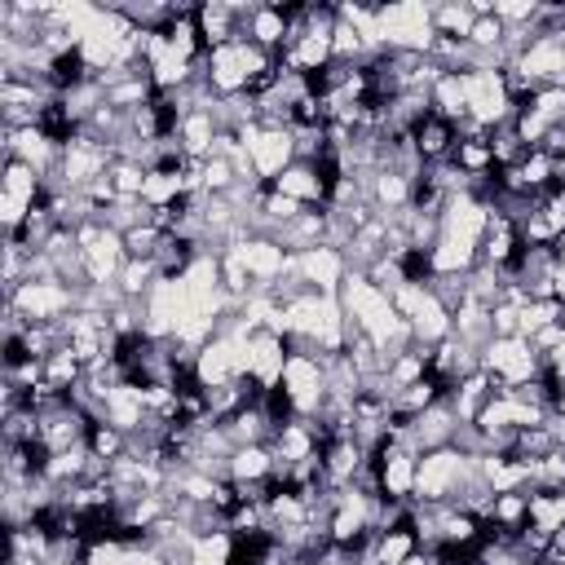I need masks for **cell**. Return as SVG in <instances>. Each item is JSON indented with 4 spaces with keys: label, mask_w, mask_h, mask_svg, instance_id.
Wrapping results in <instances>:
<instances>
[{
    "label": "cell",
    "mask_w": 565,
    "mask_h": 565,
    "mask_svg": "<svg viewBox=\"0 0 565 565\" xmlns=\"http://www.w3.org/2000/svg\"><path fill=\"white\" fill-rule=\"evenodd\" d=\"M477 477V455H463L455 446L419 455L415 468V503H455L463 486Z\"/></svg>",
    "instance_id": "cell-1"
},
{
    "label": "cell",
    "mask_w": 565,
    "mask_h": 565,
    "mask_svg": "<svg viewBox=\"0 0 565 565\" xmlns=\"http://www.w3.org/2000/svg\"><path fill=\"white\" fill-rule=\"evenodd\" d=\"M375 22H380V40L388 53H428L437 31H433V4L424 0H393V4H375Z\"/></svg>",
    "instance_id": "cell-2"
},
{
    "label": "cell",
    "mask_w": 565,
    "mask_h": 565,
    "mask_svg": "<svg viewBox=\"0 0 565 565\" xmlns=\"http://www.w3.org/2000/svg\"><path fill=\"white\" fill-rule=\"evenodd\" d=\"M481 371L490 375L494 393H508V388L534 380L543 371V358L534 353V344L525 335H490L481 344Z\"/></svg>",
    "instance_id": "cell-3"
},
{
    "label": "cell",
    "mask_w": 565,
    "mask_h": 565,
    "mask_svg": "<svg viewBox=\"0 0 565 565\" xmlns=\"http://www.w3.org/2000/svg\"><path fill=\"white\" fill-rule=\"evenodd\" d=\"M463 88H468V119L481 128H503L516 119L512 102H508V79L499 66H468L463 71Z\"/></svg>",
    "instance_id": "cell-4"
},
{
    "label": "cell",
    "mask_w": 565,
    "mask_h": 565,
    "mask_svg": "<svg viewBox=\"0 0 565 565\" xmlns=\"http://www.w3.org/2000/svg\"><path fill=\"white\" fill-rule=\"evenodd\" d=\"M4 305H13L26 322H62L66 313L79 309V287L62 278H26L18 291L4 296Z\"/></svg>",
    "instance_id": "cell-5"
},
{
    "label": "cell",
    "mask_w": 565,
    "mask_h": 565,
    "mask_svg": "<svg viewBox=\"0 0 565 565\" xmlns=\"http://www.w3.org/2000/svg\"><path fill=\"white\" fill-rule=\"evenodd\" d=\"M75 238H79V252H84V274H88V282H93V287L119 282V274H124V265H128L124 234L110 230L106 221H88V225L75 230Z\"/></svg>",
    "instance_id": "cell-6"
},
{
    "label": "cell",
    "mask_w": 565,
    "mask_h": 565,
    "mask_svg": "<svg viewBox=\"0 0 565 565\" xmlns=\"http://www.w3.org/2000/svg\"><path fill=\"white\" fill-rule=\"evenodd\" d=\"M238 141H243V150H247L252 172H256L260 185H274L278 172H282L287 163H296V137H291V128H260V124H247V128L238 132Z\"/></svg>",
    "instance_id": "cell-7"
},
{
    "label": "cell",
    "mask_w": 565,
    "mask_h": 565,
    "mask_svg": "<svg viewBox=\"0 0 565 565\" xmlns=\"http://www.w3.org/2000/svg\"><path fill=\"white\" fill-rule=\"evenodd\" d=\"M225 252H234V256L243 260V269L252 274L256 291H269V287L291 269V256H287V252H282V243H278V238H269V234H247V238L230 243Z\"/></svg>",
    "instance_id": "cell-8"
},
{
    "label": "cell",
    "mask_w": 565,
    "mask_h": 565,
    "mask_svg": "<svg viewBox=\"0 0 565 565\" xmlns=\"http://www.w3.org/2000/svg\"><path fill=\"white\" fill-rule=\"evenodd\" d=\"M371 463H375V477H380V494H384V499H402V503L415 499V468H419V455H415L411 446L384 441V446L371 455Z\"/></svg>",
    "instance_id": "cell-9"
},
{
    "label": "cell",
    "mask_w": 565,
    "mask_h": 565,
    "mask_svg": "<svg viewBox=\"0 0 565 565\" xmlns=\"http://www.w3.org/2000/svg\"><path fill=\"white\" fill-rule=\"evenodd\" d=\"M291 274H296L309 291H318V296H335L340 282H344V274H349V260H344L340 247L322 243V247H309V252L291 256Z\"/></svg>",
    "instance_id": "cell-10"
},
{
    "label": "cell",
    "mask_w": 565,
    "mask_h": 565,
    "mask_svg": "<svg viewBox=\"0 0 565 565\" xmlns=\"http://www.w3.org/2000/svg\"><path fill=\"white\" fill-rule=\"evenodd\" d=\"M247 66H243V49H238V40L234 44H225V49H212L207 57H203V84H207V93L216 97V102H230V97H243L247 93Z\"/></svg>",
    "instance_id": "cell-11"
},
{
    "label": "cell",
    "mask_w": 565,
    "mask_h": 565,
    "mask_svg": "<svg viewBox=\"0 0 565 565\" xmlns=\"http://www.w3.org/2000/svg\"><path fill=\"white\" fill-rule=\"evenodd\" d=\"M455 428H459V419H455L450 402H437V406H428L424 415H415V424H411L402 437H393V441L411 446L415 455H428V450L450 446V441H455Z\"/></svg>",
    "instance_id": "cell-12"
},
{
    "label": "cell",
    "mask_w": 565,
    "mask_h": 565,
    "mask_svg": "<svg viewBox=\"0 0 565 565\" xmlns=\"http://www.w3.org/2000/svg\"><path fill=\"white\" fill-rule=\"evenodd\" d=\"M274 190H282L287 199H296V203H305V207H327V199H331V181H327V177L318 172V163H309V159L287 163V168L278 172Z\"/></svg>",
    "instance_id": "cell-13"
},
{
    "label": "cell",
    "mask_w": 565,
    "mask_h": 565,
    "mask_svg": "<svg viewBox=\"0 0 565 565\" xmlns=\"http://www.w3.org/2000/svg\"><path fill=\"white\" fill-rule=\"evenodd\" d=\"M287 35H291V22H287V9L282 4H256L243 22V40L269 49L274 57L287 49Z\"/></svg>",
    "instance_id": "cell-14"
},
{
    "label": "cell",
    "mask_w": 565,
    "mask_h": 565,
    "mask_svg": "<svg viewBox=\"0 0 565 565\" xmlns=\"http://www.w3.org/2000/svg\"><path fill=\"white\" fill-rule=\"evenodd\" d=\"M411 137H415V150H419L424 168H437V163H446V159L455 154V146H459V132H455V124H450V119H441V115H424V119L411 128Z\"/></svg>",
    "instance_id": "cell-15"
},
{
    "label": "cell",
    "mask_w": 565,
    "mask_h": 565,
    "mask_svg": "<svg viewBox=\"0 0 565 565\" xmlns=\"http://www.w3.org/2000/svg\"><path fill=\"white\" fill-rule=\"evenodd\" d=\"M411 194H415V181H406V177L393 172V168H380V172L371 177V190H366V199H371V207H375L380 216L406 212V207H411Z\"/></svg>",
    "instance_id": "cell-16"
},
{
    "label": "cell",
    "mask_w": 565,
    "mask_h": 565,
    "mask_svg": "<svg viewBox=\"0 0 565 565\" xmlns=\"http://www.w3.org/2000/svg\"><path fill=\"white\" fill-rule=\"evenodd\" d=\"M411 322V335H415V344H424V349H433V344H441L450 331H455V322H450V309L428 291L424 300H419V309L406 318Z\"/></svg>",
    "instance_id": "cell-17"
},
{
    "label": "cell",
    "mask_w": 565,
    "mask_h": 565,
    "mask_svg": "<svg viewBox=\"0 0 565 565\" xmlns=\"http://www.w3.org/2000/svg\"><path fill=\"white\" fill-rule=\"evenodd\" d=\"M490 397H494L490 375H486V371H472V375H463V380L450 388V397H446V402H450V411H455V419H459V424H472Z\"/></svg>",
    "instance_id": "cell-18"
},
{
    "label": "cell",
    "mask_w": 565,
    "mask_h": 565,
    "mask_svg": "<svg viewBox=\"0 0 565 565\" xmlns=\"http://www.w3.org/2000/svg\"><path fill=\"white\" fill-rule=\"evenodd\" d=\"M428 102H433V115L459 124L468 119V88H463V71H441L437 84L428 88Z\"/></svg>",
    "instance_id": "cell-19"
},
{
    "label": "cell",
    "mask_w": 565,
    "mask_h": 565,
    "mask_svg": "<svg viewBox=\"0 0 565 565\" xmlns=\"http://www.w3.org/2000/svg\"><path fill=\"white\" fill-rule=\"evenodd\" d=\"M525 525L543 530V534H556L565 530V490H530L525 494Z\"/></svg>",
    "instance_id": "cell-20"
},
{
    "label": "cell",
    "mask_w": 565,
    "mask_h": 565,
    "mask_svg": "<svg viewBox=\"0 0 565 565\" xmlns=\"http://www.w3.org/2000/svg\"><path fill=\"white\" fill-rule=\"evenodd\" d=\"M84 375H88V366L66 344L44 358V388H53V393H75L84 384Z\"/></svg>",
    "instance_id": "cell-21"
},
{
    "label": "cell",
    "mask_w": 565,
    "mask_h": 565,
    "mask_svg": "<svg viewBox=\"0 0 565 565\" xmlns=\"http://www.w3.org/2000/svg\"><path fill=\"white\" fill-rule=\"evenodd\" d=\"M190 565H234V534L225 525L216 530H203L190 539Z\"/></svg>",
    "instance_id": "cell-22"
},
{
    "label": "cell",
    "mask_w": 565,
    "mask_h": 565,
    "mask_svg": "<svg viewBox=\"0 0 565 565\" xmlns=\"http://www.w3.org/2000/svg\"><path fill=\"white\" fill-rule=\"evenodd\" d=\"M472 4L468 0H446V4H433V31L446 35V40H468L472 35Z\"/></svg>",
    "instance_id": "cell-23"
},
{
    "label": "cell",
    "mask_w": 565,
    "mask_h": 565,
    "mask_svg": "<svg viewBox=\"0 0 565 565\" xmlns=\"http://www.w3.org/2000/svg\"><path fill=\"white\" fill-rule=\"evenodd\" d=\"M0 185H4V194H13V199H26V203H40V199H44V177H40L35 168H26L22 159H4Z\"/></svg>",
    "instance_id": "cell-24"
},
{
    "label": "cell",
    "mask_w": 565,
    "mask_h": 565,
    "mask_svg": "<svg viewBox=\"0 0 565 565\" xmlns=\"http://www.w3.org/2000/svg\"><path fill=\"white\" fill-rule=\"evenodd\" d=\"M411 552H419V539H415V525H411V521L375 534V556H380L384 565H402Z\"/></svg>",
    "instance_id": "cell-25"
},
{
    "label": "cell",
    "mask_w": 565,
    "mask_h": 565,
    "mask_svg": "<svg viewBox=\"0 0 565 565\" xmlns=\"http://www.w3.org/2000/svg\"><path fill=\"white\" fill-rule=\"evenodd\" d=\"M181 194H185V172H146V190H141L146 207H168Z\"/></svg>",
    "instance_id": "cell-26"
},
{
    "label": "cell",
    "mask_w": 565,
    "mask_h": 565,
    "mask_svg": "<svg viewBox=\"0 0 565 565\" xmlns=\"http://www.w3.org/2000/svg\"><path fill=\"white\" fill-rule=\"evenodd\" d=\"M154 282H159V265H154V260H128L124 274H119V291H124V300H146Z\"/></svg>",
    "instance_id": "cell-27"
},
{
    "label": "cell",
    "mask_w": 565,
    "mask_h": 565,
    "mask_svg": "<svg viewBox=\"0 0 565 565\" xmlns=\"http://www.w3.org/2000/svg\"><path fill=\"white\" fill-rule=\"evenodd\" d=\"M88 450H93V459H102V463H115L119 455H128V437H124L115 424L97 419V424L88 428Z\"/></svg>",
    "instance_id": "cell-28"
},
{
    "label": "cell",
    "mask_w": 565,
    "mask_h": 565,
    "mask_svg": "<svg viewBox=\"0 0 565 565\" xmlns=\"http://www.w3.org/2000/svg\"><path fill=\"white\" fill-rule=\"evenodd\" d=\"M516 168H521V181L530 185V194H543V190H552V185H556V163H552V154H547V150H530Z\"/></svg>",
    "instance_id": "cell-29"
},
{
    "label": "cell",
    "mask_w": 565,
    "mask_h": 565,
    "mask_svg": "<svg viewBox=\"0 0 565 565\" xmlns=\"http://www.w3.org/2000/svg\"><path fill=\"white\" fill-rule=\"evenodd\" d=\"M146 163H137V159H115L110 163V181H115V190H119V199H141V190H146Z\"/></svg>",
    "instance_id": "cell-30"
},
{
    "label": "cell",
    "mask_w": 565,
    "mask_h": 565,
    "mask_svg": "<svg viewBox=\"0 0 565 565\" xmlns=\"http://www.w3.org/2000/svg\"><path fill=\"white\" fill-rule=\"evenodd\" d=\"M490 335H521V305L499 300L490 309Z\"/></svg>",
    "instance_id": "cell-31"
},
{
    "label": "cell",
    "mask_w": 565,
    "mask_h": 565,
    "mask_svg": "<svg viewBox=\"0 0 565 565\" xmlns=\"http://www.w3.org/2000/svg\"><path fill=\"white\" fill-rule=\"evenodd\" d=\"M543 366H552L556 375H565V335H561V344H556V349L543 358Z\"/></svg>",
    "instance_id": "cell-32"
},
{
    "label": "cell",
    "mask_w": 565,
    "mask_h": 565,
    "mask_svg": "<svg viewBox=\"0 0 565 565\" xmlns=\"http://www.w3.org/2000/svg\"><path fill=\"white\" fill-rule=\"evenodd\" d=\"M552 300L565 309V269H561V265H556V274H552Z\"/></svg>",
    "instance_id": "cell-33"
},
{
    "label": "cell",
    "mask_w": 565,
    "mask_h": 565,
    "mask_svg": "<svg viewBox=\"0 0 565 565\" xmlns=\"http://www.w3.org/2000/svg\"><path fill=\"white\" fill-rule=\"evenodd\" d=\"M552 419H565V393L552 402Z\"/></svg>",
    "instance_id": "cell-34"
}]
</instances>
